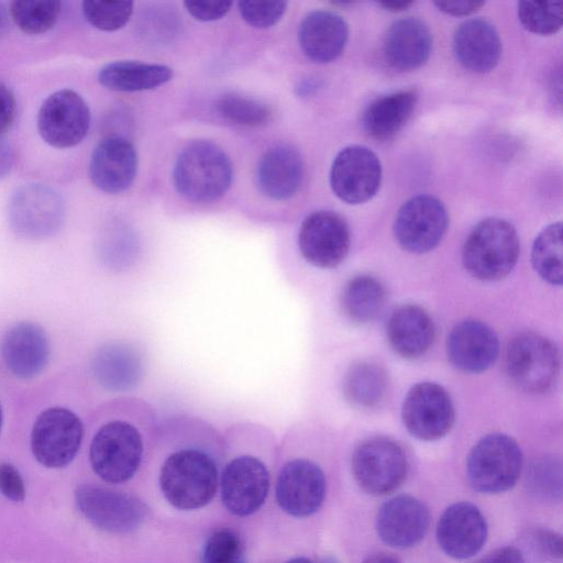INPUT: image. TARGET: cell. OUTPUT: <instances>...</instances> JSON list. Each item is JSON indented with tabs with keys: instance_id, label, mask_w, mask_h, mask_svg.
<instances>
[{
	"instance_id": "obj_47",
	"label": "cell",
	"mask_w": 563,
	"mask_h": 563,
	"mask_svg": "<svg viewBox=\"0 0 563 563\" xmlns=\"http://www.w3.org/2000/svg\"><path fill=\"white\" fill-rule=\"evenodd\" d=\"M14 150L12 145L0 136V179L5 177L14 164Z\"/></svg>"
},
{
	"instance_id": "obj_17",
	"label": "cell",
	"mask_w": 563,
	"mask_h": 563,
	"mask_svg": "<svg viewBox=\"0 0 563 563\" xmlns=\"http://www.w3.org/2000/svg\"><path fill=\"white\" fill-rule=\"evenodd\" d=\"M382 181V165L368 147L351 145L335 156L330 170V185L335 196L350 205L372 199Z\"/></svg>"
},
{
	"instance_id": "obj_3",
	"label": "cell",
	"mask_w": 563,
	"mask_h": 563,
	"mask_svg": "<svg viewBox=\"0 0 563 563\" xmlns=\"http://www.w3.org/2000/svg\"><path fill=\"white\" fill-rule=\"evenodd\" d=\"M258 426L257 421H236L224 433L233 453L221 472V497L224 507L240 517L256 512L269 488L268 465L253 445Z\"/></svg>"
},
{
	"instance_id": "obj_53",
	"label": "cell",
	"mask_w": 563,
	"mask_h": 563,
	"mask_svg": "<svg viewBox=\"0 0 563 563\" xmlns=\"http://www.w3.org/2000/svg\"><path fill=\"white\" fill-rule=\"evenodd\" d=\"M319 563H339V562L333 558H324Z\"/></svg>"
},
{
	"instance_id": "obj_39",
	"label": "cell",
	"mask_w": 563,
	"mask_h": 563,
	"mask_svg": "<svg viewBox=\"0 0 563 563\" xmlns=\"http://www.w3.org/2000/svg\"><path fill=\"white\" fill-rule=\"evenodd\" d=\"M242 19L254 27H271L284 15L287 2L279 0H242L238 3Z\"/></svg>"
},
{
	"instance_id": "obj_43",
	"label": "cell",
	"mask_w": 563,
	"mask_h": 563,
	"mask_svg": "<svg viewBox=\"0 0 563 563\" xmlns=\"http://www.w3.org/2000/svg\"><path fill=\"white\" fill-rule=\"evenodd\" d=\"M16 115V101L11 89L0 81V136L8 132Z\"/></svg>"
},
{
	"instance_id": "obj_41",
	"label": "cell",
	"mask_w": 563,
	"mask_h": 563,
	"mask_svg": "<svg viewBox=\"0 0 563 563\" xmlns=\"http://www.w3.org/2000/svg\"><path fill=\"white\" fill-rule=\"evenodd\" d=\"M0 493L20 503L25 498V485L20 472L10 463H0Z\"/></svg>"
},
{
	"instance_id": "obj_6",
	"label": "cell",
	"mask_w": 563,
	"mask_h": 563,
	"mask_svg": "<svg viewBox=\"0 0 563 563\" xmlns=\"http://www.w3.org/2000/svg\"><path fill=\"white\" fill-rule=\"evenodd\" d=\"M505 371L510 383L529 394L548 391L556 382L560 354L545 336L525 332L515 336L506 349Z\"/></svg>"
},
{
	"instance_id": "obj_51",
	"label": "cell",
	"mask_w": 563,
	"mask_h": 563,
	"mask_svg": "<svg viewBox=\"0 0 563 563\" xmlns=\"http://www.w3.org/2000/svg\"><path fill=\"white\" fill-rule=\"evenodd\" d=\"M8 27V13L5 8L0 3V35L5 32Z\"/></svg>"
},
{
	"instance_id": "obj_33",
	"label": "cell",
	"mask_w": 563,
	"mask_h": 563,
	"mask_svg": "<svg viewBox=\"0 0 563 563\" xmlns=\"http://www.w3.org/2000/svg\"><path fill=\"white\" fill-rule=\"evenodd\" d=\"M531 262L539 276L552 285H561L562 273V223L545 227L536 238Z\"/></svg>"
},
{
	"instance_id": "obj_35",
	"label": "cell",
	"mask_w": 563,
	"mask_h": 563,
	"mask_svg": "<svg viewBox=\"0 0 563 563\" xmlns=\"http://www.w3.org/2000/svg\"><path fill=\"white\" fill-rule=\"evenodd\" d=\"M214 107L224 120L247 128L264 125L273 115L271 108L264 102L235 92L222 95Z\"/></svg>"
},
{
	"instance_id": "obj_29",
	"label": "cell",
	"mask_w": 563,
	"mask_h": 563,
	"mask_svg": "<svg viewBox=\"0 0 563 563\" xmlns=\"http://www.w3.org/2000/svg\"><path fill=\"white\" fill-rule=\"evenodd\" d=\"M417 100L415 89L399 90L376 99L363 114L364 130L376 140L391 139L410 119Z\"/></svg>"
},
{
	"instance_id": "obj_55",
	"label": "cell",
	"mask_w": 563,
	"mask_h": 563,
	"mask_svg": "<svg viewBox=\"0 0 563 563\" xmlns=\"http://www.w3.org/2000/svg\"><path fill=\"white\" fill-rule=\"evenodd\" d=\"M242 563H244V562H242Z\"/></svg>"
},
{
	"instance_id": "obj_22",
	"label": "cell",
	"mask_w": 563,
	"mask_h": 563,
	"mask_svg": "<svg viewBox=\"0 0 563 563\" xmlns=\"http://www.w3.org/2000/svg\"><path fill=\"white\" fill-rule=\"evenodd\" d=\"M446 353L450 362L460 371L481 373L497 360L498 338L486 323L464 320L449 333Z\"/></svg>"
},
{
	"instance_id": "obj_5",
	"label": "cell",
	"mask_w": 563,
	"mask_h": 563,
	"mask_svg": "<svg viewBox=\"0 0 563 563\" xmlns=\"http://www.w3.org/2000/svg\"><path fill=\"white\" fill-rule=\"evenodd\" d=\"M519 238L505 219L490 217L479 221L467 235L462 251L465 269L481 280H499L515 267Z\"/></svg>"
},
{
	"instance_id": "obj_34",
	"label": "cell",
	"mask_w": 563,
	"mask_h": 563,
	"mask_svg": "<svg viewBox=\"0 0 563 563\" xmlns=\"http://www.w3.org/2000/svg\"><path fill=\"white\" fill-rule=\"evenodd\" d=\"M59 13L60 2L54 0H19L10 5L13 22L30 35L49 31L56 24Z\"/></svg>"
},
{
	"instance_id": "obj_11",
	"label": "cell",
	"mask_w": 563,
	"mask_h": 563,
	"mask_svg": "<svg viewBox=\"0 0 563 563\" xmlns=\"http://www.w3.org/2000/svg\"><path fill=\"white\" fill-rule=\"evenodd\" d=\"M65 214L62 196L45 184L31 183L18 188L8 206L12 230L29 240L45 239L58 230Z\"/></svg>"
},
{
	"instance_id": "obj_54",
	"label": "cell",
	"mask_w": 563,
	"mask_h": 563,
	"mask_svg": "<svg viewBox=\"0 0 563 563\" xmlns=\"http://www.w3.org/2000/svg\"><path fill=\"white\" fill-rule=\"evenodd\" d=\"M2 421H3V415H2V408L0 405V431H1V427H2Z\"/></svg>"
},
{
	"instance_id": "obj_32",
	"label": "cell",
	"mask_w": 563,
	"mask_h": 563,
	"mask_svg": "<svg viewBox=\"0 0 563 563\" xmlns=\"http://www.w3.org/2000/svg\"><path fill=\"white\" fill-rule=\"evenodd\" d=\"M388 377L384 368L375 363L360 362L346 372L343 379V394L354 406L375 408L386 398Z\"/></svg>"
},
{
	"instance_id": "obj_2",
	"label": "cell",
	"mask_w": 563,
	"mask_h": 563,
	"mask_svg": "<svg viewBox=\"0 0 563 563\" xmlns=\"http://www.w3.org/2000/svg\"><path fill=\"white\" fill-rule=\"evenodd\" d=\"M112 409L92 435L89 462L102 481L120 484L139 472L161 420L152 404L135 396L122 397Z\"/></svg>"
},
{
	"instance_id": "obj_48",
	"label": "cell",
	"mask_w": 563,
	"mask_h": 563,
	"mask_svg": "<svg viewBox=\"0 0 563 563\" xmlns=\"http://www.w3.org/2000/svg\"><path fill=\"white\" fill-rule=\"evenodd\" d=\"M377 4L387 11L399 12V11H404L407 8H409L412 4V2L411 1H380V2H377Z\"/></svg>"
},
{
	"instance_id": "obj_13",
	"label": "cell",
	"mask_w": 563,
	"mask_h": 563,
	"mask_svg": "<svg viewBox=\"0 0 563 563\" xmlns=\"http://www.w3.org/2000/svg\"><path fill=\"white\" fill-rule=\"evenodd\" d=\"M327 481L321 466L312 459L295 454L285 459L276 479V500L294 517L314 514L325 496Z\"/></svg>"
},
{
	"instance_id": "obj_16",
	"label": "cell",
	"mask_w": 563,
	"mask_h": 563,
	"mask_svg": "<svg viewBox=\"0 0 563 563\" xmlns=\"http://www.w3.org/2000/svg\"><path fill=\"white\" fill-rule=\"evenodd\" d=\"M401 417L411 435L423 441H434L451 430L455 411L449 393L441 385L422 382L408 391Z\"/></svg>"
},
{
	"instance_id": "obj_20",
	"label": "cell",
	"mask_w": 563,
	"mask_h": 563,
	"mask_svg": "<svg viewBox=\"0 0 563 563\" xmlns=\"http://www.w3.org/2000/svg\"><path fill=\"white\" fill-rule=\"evenodd\" d=\"M487 538V523L481 510L467 501L450 506L437 526V539L441 549L454 559H467L476 554Z\"/></svg>"
},
{
	"instance_id": "obj_12",
	"label": "cell",
	"mask_w": 563,
	"mask_h": 563,
	"mask_svg": "<svg viewBox=\"0 0 563 563\" xmlns=\"http://www.w3.org/2000/svg\"><path fill=\"white\" fill-rule=\"evenodd\" d=\"M352 471L365 492L384 495L398 488L405 481L408 461L400 444L388 438L376 437L355 448Z\"/></svg>"
},
{
	"instance_id": "obj_10",
	"label": "cell",
	"mask_w": 563,
	"mask_h": 563,
	"mask_svg": "<svg viewBox=\"0 0 563 563\" xmlns=\"http://www.w3.org/2000/svg\"><path fill=\"white\" fill-rule=\"evenodd\" d=\"M84 438V424L70 409L51 407L36 418L31 432V450L36 461L48 468L73 462Z\"/></svg>"
},
{
	"instance_id": "obj_18",
	"label": "cell",
	"mask_w": 563,
	"mask_h": 563,
	"mask_svg": "<svg viewBox=\"0 0 563 563\" xmlns=\"http://www.w3.org/2000/svg\"><path fill=\"white\" fill-rule=\"evenodd\" d=\"M0 354L5 367L18 378L40 375L49 358V344L44 329L31 321L9 327L0 340Z\"/></svg>"
},
{
	"instance_id": "obj_24",
	"label": "cell",
	"mask_w": 563,
	"mask_h": 563,
	"mask_svg": "<svg viewBox=\"0 0 563 563\" xmlns=\"http://www.w3.org/2000/svg\"><path fill=\"white\" fill-rule=\"evenodd\" d=\"M303 179L300 154L290 145L279 144L262 156L256 181L261 192L273 200H287L299 190Z\"/></svg>"
},
{
	"instance_id": "obj_42",
	"label": "cell",
	"mask_w": 563,
	"mask_h": 563,
	"mask_svg": "<svg viewBox=\"0 0 563 563\" xmlns=\"http://www.w3.org/2000/svg\"><path fill=\"white\" fill-rule=\"evenodd\" d=\"M531 477L533 485L544 493L549 488L555 489V484L561 486V465L554 460L544 459L532 466Z\"/></svg>"
},
{
	"instance_id": "obj_21",
	"label": "cell",
	"mask_w": 563,
	"mask_h": 563,
	"mask_svg": "<svg viewBox=\"0 0 563 563\" xmlns=\"http://www.w3.org/2000/svg\"><path fill=\"white\" fill-rule=\"evenodd\" d=\"M430 523L428 508L419 499L400 495L385 503L376 518L379 538L390 547L405 549L419 543Z\"/></svg>"
},
{
	"instance_id": "obj_31",
	"label": "cell",
	"mask_w": 563,
	"mask_h": 563,
	"mask_svg": "<svg viewBox=\"0 0 563 563\" xmlns=\"http://www.w3.org/2000/svg\"><path fill=\"white\" fill-rule=\"evenodd\" d=\"M383 283L371 275L350 278L343 286L340 305L344 316L354 323H367L376 319L386 303Z\"/></svg>"
},
{
	"instance_id": "obj_36",
	"label": "cell",
	"mask_w": 563,
	"mask_h": 563,
	"mask_svg": "<svg viewBox=\"0 0 563 563\" xmlns=\"http://www.w3.org/2000/svg\"><path fill=\"white\" fill-rule=\"evenodd\" d=\"M518 18L523 27L540 35H551L562 27L561 1H519Z\"/></svg>"
},
{
	"instance_id": "obj_1",
	"label": "cell",
	"mask_w": 563,
	"mask_h": 563,
	"mask_svg": "<svg viewBox=\"0 0 563 563\" xmlns=\"http://www.w3.org/2000/svg\"><path fill=\"white\" fill-rule=\"evenodd\" d=\"M157 435L167 444L158 473L166 500L180 510L209 504L219 479V431L201 417L176 413L159 421Z\"/></svg>"
},
{
	"instance_id": "obj_25",
	"label": "cell",
	"mask_w": 563,
	"mask_h": 563,
	"mask_svg": "<svg viewBox=\"0 0 563 563\" xmlns=\"http://www.w3.org/2000/svg\"><path fill=\"white\" fill-rule=\"evenodd\" d=\"M298 38L303 54L316 63L336 59L346 45L349 26L339 14L317 10L308 13L300 23Z\"/></svg>"
},
{
	"instance_id": "obj_7",
	"label": "cell",
	"mask_w": 563,
	"mask_h": 563,
	"mask_svg": "<svg viewBox=\"0 0 563 563\" xmlns=\"http://www.w3.org/2000/svg\"><path fill=\"white\" fill-rule=\"evenodd\" d=\"M522 452L515 439L503 433L482 438L467 457V477L471 486L485 494L510 489L519 478Z\"/></svg>"
},
{
	"instance_id": "obj_40",
	"label": "cell",
	"mask_w": 563,
	"mask_h": 563,
	"mask_svg": "<svg viewBox=\"0 0 563 563\" xmlns=\"http://www.w3.org/2000/svg\"><path fill=\"white\" fill-rule=\"evenodd\" d=\"M184 4L188 13L195 19L209 22L224 18L231 10L233 2L227 0H187Z\"/></svg>"
},
{
	"instance_id": "obj_30",
	"label": "cell",
	"mask_w": 563,
	"mask_h": 563,
	"mask_svg": "<svg viewBox=\"0 0 563 563\" xmlns=\"http://www.w3.org/2000/svg\"><path fill=\"white\" fill-rule=\"evenodd\" d=\"M172 77L173 69L166 65L117 60L100 69L98 80L112 91L135 92L154 89L169 81Z\"/></svg>"
},
{
	"instance_id": "obj_46",
	"label": "cell",
	"mask_w": 563,
	"mask_h": 563,
	"mask_svg": "<svg viewBox=\"0 0 563 563\" xmlns=\"http://www.w3.org/2000/svg\"><path fill=\"white\" fill-rule=\"evenodd\" d=\"M475 563H525L522 553L514 547L496 549Z\"/></svg>"
},
{
	"instance_id": "obj_15",
	"label": "cell",
	"mask_w": 563,
	"mask_h": 563,
	"mask_svg": "<svg viewBox=\"0 0 563 563\" xmlns=\"http://www.w3.org/2000/svg\"><path fill=\"white\" fill-rule=\"evenodd\" d=\"M90 126V110L80 95L62 89L49 95L37 113V130L45 143L55 148L78 145Z\"/></svg>"
},
{
	"instance_id": "obj_14",
	"label": "cell",
	"mask_w": 563,
	"mask_h": 563,
	"mask_svg": "<svg viewBox=\"0 0 563 563\" xmlns=\"http://www.w3.org/2000/svg\"><path fill=\"white\" fill-rule=\"evenodd\" d=\"M449 217L443 203L431 195H417L398 210L394 233L399 245L410 253L433 250L445 234Z\"/></svg>"
},
{
	"instance_id": "obj_8",
	"label": "cell",
	"mask_w": 563,
	"mask_h": 563,
	"mask_svg": "<svg viewBox=\"0 0 563 563\" xmlns=\"http://www.w3.org/2000/svg\"><path fill=\"white\" fill-rule=\"evenodd\" d=\"M351 233L345 219L336 212L318 210L301 222L296 246L300 260L320 271L336 268L347 256Z\"/></svg>"
},
{
	"instance_id": "obj_49",
	"label": "cell",
	"mask_w": 563,
	"mask_h": 563,
	"mask_svg": "<svg viewBox=\"0 0 563 563\" xmlns=\"http://www.w3.org/2000/svg\"><path fill=\"white\" fill-rule=\"evenodd\" d=\"M318 89V84L316 80H312V79H307V80H302L298 87H297V92L299 96H308L310 93H312L313 91H316Z\"/></svg>"
},
{
	"instance_id": "obj_26",
	"label": "cell",
	"mask_w": 563,
	"mask_h": 563,
	"mask_svg": "<svg viewBox=\"0 0 563 563\" xmlns=\"http://www.w3.org/2000/svg\"><path fill=\"white\" fill-rule=\"evenodd\" d=\"M431 49V32L422 20L415 16L393 22L384 41L385 58L398 70L421 67L429 59Z\"/></svg>"
},
{
	"instance_id": "obj_28",
	"label": "cell",
	"mask_w": 563,
	"mask_h": 563,
	"mask_svg": "<svg viewBox=\"0 0 563 563\" xmlns=\"http://www.w3.org/2000/svg\"><path fill=\"white\" fill-rule=\"evenodd\" d=\"M91 372L103 388L124 391L137 384L142 373V362L139 352L129 344L108 343L95 353Z\"/></svg>"
},
{
	"instance_id": "obj_50",
	"label": "cell",
	"mask_w": 563,
	"mask_h": 563,
	"mask_svg": "<svg viewBox=\"0 0 563 563\" xmlns=\"http://www.w3.org/2000/svg\"><path fill=\"white\" fill-rule=\"evenodd\" d=\"M363 563H400L396 558L389 554H374L367 558Z\"/></svg>"
},
{
	"instance_id": "obj_52",
	"label": "cell",
	"mask_w": 563,
	"mask_h": 563,
	"mask_svg": "<svg viewBox=\"0 0 563 563\" xmlns=\"http://www.w3.org/2000/svg\"><path fill=\"white\" fill-rule=\"evenodd\" d=\"M285 563H313V562L308 558L299 556V558L291 559Z\"/></svg>"
},
{
	"instance_id": "obj_44",
	"label": "cell",
	"mask_w": 563,
	"mask_h": 563,
	"mask_svg": "<svg viewBox=\"0 0 563 563\" xmlns=\"http://www.w3.org/2000/svg\"><path fill=\"white\" fill-rule=\"evenodd\" d=\"M542 554L553 560L562 556V540L556 533L548 530H540L534 537Z\"/></svg>"
},
{
	"instance_id": "obj_45",
	"label": "cell",
	"mask_w": 563,
	"mask_h": 563,
	"mask_svg": "<svg viewBox=\"0 0 563 563\" xmlns=\"http://www.w3.org/2000/svg\"><path fill=\"white\" fill-rule=\"evenodd\" d=\"M485 2L474 0L435 1V7L450 15H468L477 11Z\"/></svg>"
},
{
	"instance_id": "obj_9",
	"label": "cell",
	"mask_w": 563,
	"mask_h": 563,
	"mask_svg": "<svg viewBox=\"0 0 563 563\" xmlns=\"http://www.w3.org/2000/svg\"><path fill=\"white\" fill-rule=\"evenodd\" d=\"M74 496L79 512L93 527L109 533H130L147 517L146 505L124 492L84 484L76 488Z\"/></svg>"
},
{
	"instance_id": "obj_38",
	"label": "cell",
	"mask_w": 563,
	"mask_h": 563,
	"mask_svg": "<svg viewBox=\"0 0 563 563\" xmlns=\"http://www.w3.org/2000/svg\"><path fill=\"white\" fill-rule=\"evenodd\" d=\"M242 544L230 529L213 532L207 540L201 563H242Z\"/></svg>"
},
{
	"instance_id": "obj_27",
	"label": "cell",
	"mask_w": 563,
	"mask_h": 563,
	"mask_svg": "<svg viewBox=\"0 0 563 563\" xmlns=\"http://www.w3.org/2000/svg\"><path fill=\"white\" fill-rule=\"evenodd\" d=\"M386 332L391 349L409 360L426 354L435 335L431 317L416 305H406L395 310L389 317Z\"/></svg>"
},
{
	"instance_id": "obj_37",
	"label": "cell",
	"mask_w": 563,
	"mask_h": 563,
	"mask_svg": "<svg viewBox=\"0 0 563 563\" xmlns=\"http://www.w3.org/2000/svg\"><path fill=\"white\" fill-rule=\"evenodd\" d=\"M82 12L96 29L113 32L126 24L133 12V2L86 0L82 2Z\"/></svg>"
},
{
	"instance_id": "obj_23",
	"label": "cell",
	"mask_w": 563,
	"mask_h": 563,
	"mask_svg": "<svg viewBox=\"0 0 563 563\" xmlns=\"http://www.w3.org/2000/svg\"><path fill=\"white\" fill-rule=\"evenodd\" d=\"M453 52L459 63L475 73L493 70L501 56V41L495 26L485 19L461 23L453 35Z\"/></svg>"
},
{
	"instance_id": "obj_4",
	"label": "cell",
	"mask_w": 563,
	"mask_h": 563,
	"mask_svg": "<svg viewBox=\"0 0 563 563\" xmlns=\"http://www.w3.org/2000/svg\"><path fill=\"white\" fill-rule=\"evenodd\" d=\"M233 169L230 157L216 143L197 140L179 153L173 181L177 192L192 202H212L230 188Z\"/></svg>"
},
{
	"instance_id": "obj_19",
	"label": "cell",
	"mask_w": 563,
	"mask_h": 563,
	"mask_svg": "<svg viewBox=\"0 0 563 563\" xmlns=\"http://www.w3.org/2000/svg\"><path fill=\"white\" fill-rule=\"evenodd\" d=\"M137 173V154L125 137L111 135L95 147L89 176L92 184L106 194H120L134 181Z\"/></svg>"
}]
</instances>
